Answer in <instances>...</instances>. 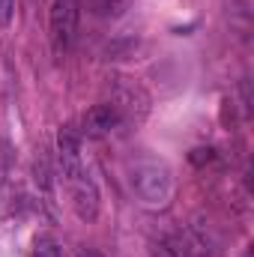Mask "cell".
I'll list each match as a JSON object with an SVG mask.
<instances>
[{
    "mask_svg": "<svg viewBox=\"0 0 254 257\" xmlns=\"http://www.w3.org/2000/svg\"><path fill=\"white\" fill-rule=\"evenodd\" d=\"M129 183L144 206H168V200L174 194L171 168L156 159H138L129 168Z\"/></svg>",
    "mask_w": 254,
    "mask_h": 257,
    "instance_id": "obj_1",
    "label": "cell"
},
{
    "mask_svg": "<svg viewBox=\"0 0 254 257\" xmlns=\"http://www.w3.org/2000/svg\"><path fill=\"white\" fill-rule=\"evenodd\" d=\"M60 174H63L66 192L72 200V209L81 221H93L99 215V189L93 177L87 174L81 159H60Z\"/></svg>",
    "mask_w": 254,
    "mask_h": 257,
    "instance_id": "obj_2",
    "label": "cell"
},
{
    "mask_svg": "<svg viewBox=\"0 0 254 257\" xmlns=\"http://www.w3.org/2000/svg\"><path fill=\"white\" fill-rule=\"evenodd\" d=\"M78 18H81V3L78 0H54L51 3L48 27H51V39H54L57 48H69L75 42Z\"/></svg>",
    "mask_w": 254,
    "mask_h": 257,
    "instance_id": "obj_3",
    "label": "cell"
},
{
    "mask_svg": "<svg viewBox=\"0 0 254 257\" xmlns=\"http://www.w3.org/2000/svg\"><path fill=\"white\" fill-rule=\"evenodd\" d=\"M111 105L120 111V117H144L150 108V96L144 93L141 84H135L132 78H114L111 81Z\"/></svg>",
    "mask_w": 254,
    "mask_h": 257,
    "instance_id": "obj_4",
    "label": "cell"
},
{
    "mask_svg": "<svg viewBox=\"0 0 254 257\" xmlns=\"http://www.w3.org/2000/svg\"><path fill=\"white\" fill-rule=\"evenodd\" d=\"M123 123V117H120V111L111 105V102H102V105H93L90 111H87V117H84V132L90 135V138H105V135H111L114 128Z\"/></svg>",
    "mask_w": 254,
    "mask_h": 257,
    "instance_id": "obj_5",
    "label": "cell"
},
{
    "mask_svg": "<svg viewBox=\"0 0 254 257\" xmlns=\"http://www.w3.org/2000/svg\"><path fill=\"white\" fill-rule=\"evenodd\" d=\"M57 159H81V135L75 128H60L57 135Z\"/></svg>",
    "mask_w": 254,
    "mask_h": 257,
    "instance_id": "obj_6",
    "label": "cell"
},
{
    "mask_svg": "<svg viewBox=\"0 0 254 257\" xmlns=\"http://www.w3.org/2000/svg\"><path fill=\"white\" fill-rule=\"evenodd\" d=\"M129 6H132V0H90V9L99 18H120V15H126Z\"/></svg>",
    "mask_w": 254,
    "mask_h": 257,
    "instance_id": "obj_7",
    "label": "cell"
},
{
    "mask_svg": "<svg viewBox=\"0 0 254 257\" xmlns=\"http://www.w3.org/2000/svg\"><path fill=\"white\" fill-rule=\"evenodd\" d=\"M30 257H63V251H60V245H57L54 239L42 236V239H36V245H33V254H30Z\"/></svg>",
    "mask_w": 254,
    "mask_h": 257,
    "instance_id": "obj_8",
    "label": "cell"
},
{
    "mask_svg": "<svg viewBox=\"0 0 254 257\" xmlns=\"http://www.w3.org/2000/svg\"><path fill=\"white\" fill-rule=\"evenodd\" d=\"M150 257H186L180 251V245L168 236V239H162V242H156L153 248H150Z\"/></svg>",
    "mask_w": 254,
    "mask_h": 257,
    "instance_id": "obj_9",
    "label": "cell"
},
{
    "mask_svg": "<svg viewBox=\"0 0 254 257\" xmlns=\"http://www.w3.org/2000/svg\"><path fill=\"white\" fill-rule=\"evenodd\" d=\"M12 12H15V0H0V27H9Z\"/></svg>",
    "mask_w": 254,
    "mask_h": 257,
    "instance_id": "obj_10",
    "label": "cell"
},
{
    "mask_svg": "<svg viewBox=\"0 0 254 257\" xmlns=\"http://www.w3.org/2000/svg\"><path fill=\"white\" fill-rule=\"evenodd\" d=\"M212 159H215V153H212V150H194V153H191V162H194V165H203V162L209 165Z\"/></svg>",
    "mask_w": 254,
    "mask_h": 257,
    "instance_id": "obj_11",
    "label": "cell"
},
{
    "mask_svg": "<svg viewBox=\"0 0 254 257\" xmlns=\"http://www.w3.org/2000/svg\"><path fill=\"white\" fill-rule=\"evenodd\" d=\"M75 257H102V254H96V251H87V248H84V251H78Z\"/></svg>",
    "mask_w": 254,
    "mask_h": 257,
    "instance_id": "obj_12",
    "label": "cell"
}]
</instances>
